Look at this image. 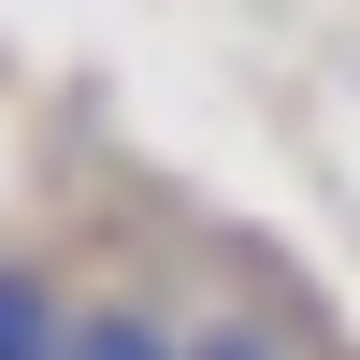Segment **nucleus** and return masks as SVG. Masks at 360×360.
I'll return each mask as SVG.
<instances>
[{
    "instance_id": "obj_2",
    "label": "nucleus",
    "mask_w": 360,
    "mask_h": 360,
    "mask_svg": "<svg viewBox=\"0 0 360 360\" xmlns=\"http://www.w3.org/2000/svg\"><path fill=\"white\" fill-rule=\"evenodd\" d=\"M72 360H188V317H173V303H144V288H86Z\"/></svg>"
},
{
    "instance_id": "obj_1",
    "label": "nucleus",
    "mask_w": 360,
    "mask_h": 360,
    "mask_svg": "<svg viewBox=\"0 0 360 360\" xmlns=\"http://www.w3.org/2000/svg\"><path fill=\"white\" fill-rule=\"evenodd\" d=\"M72 332H86V288L44 245H0V360H72Z\"/></svg>"
},
{
    "instance_id": "obj_3",
    "label": "nucleus",
    "mask_w": 360,
    "mask_h": 360,
    "mask_svg": "<svg viewBox=\"0 0 360 360\" xmlns=\"http://www.w3.org/2000/svg\"><path fill=\"white\" fill-rule=\"evenodd\" d=\"M188 360H288V332L259 303H217V317H188Z\"/></svg>"
}]
</instances>
